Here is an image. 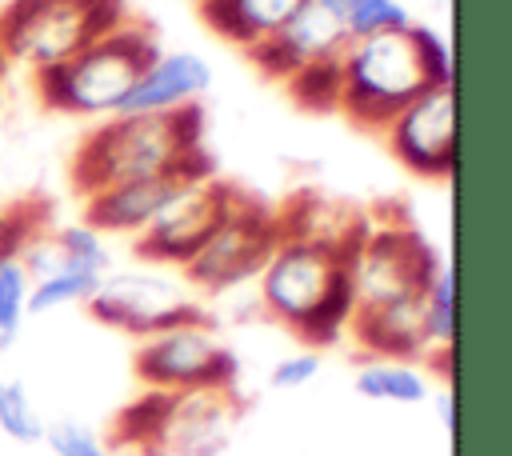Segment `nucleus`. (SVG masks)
<instances>
[{"label":"nucleus","instance_id":"1","mask_svg":"<svg viewBox=\"0 0 512 456\" xmlns=\"http://www.w3.org/2000/svg\"><path fill=\"white\" fill-rule=\"evenodd\" d=\"M68 172L80 196L160 172L216 176V160L204 148V108L188 104L176 112L108 116L80 140Z\"/></svg>","mask_w":512,"mask_h":456},{"label":"nucleus","instance_id":"2","mask_svg":"<svg viewBox=\"0 0 512 456\" xmlns=\"http://www.w3.org/2000/svg\"><path fill=\"white\" fill-rule=\"evenodd\" d=\"M160 52H164L160 36L148 24L124 20L108 36L80 48L72 60L56 64V68H44V72H32V84H36V96L48 112L100 120V116L120 112L124 96L132 92L140 72Z\"/></svg>","mask_w":512,"mask_h":456},{"label":"nucleus","instance_id":"3","mask_svg":"<svg viewBox=\"0 0 512 456\" xmlns=\"http://www.w3.org/2000/svg\"><path fill=\"white\" fill-rule=\"evenodd\" d=\"M340 72H344L340 116H348L360 132H376V136L408 100L432 88L412 24L352 40L340 56Z\"/></svg>","mask_w":512,"mask_h":456},{"label":"nucleus","instance_id":"4","mask_svg":"<svg viewBox=\"0 0 512 456\" xmlns=\"http://www.w3.org/2000/svg\"><path fill=\"white\" fill-rule=\"evenodd\" d=\"M124 20V0H12L0 12V56L44 72L72 60Z\"/></svg>","mask_w":512,"mask_h":456},{"label":"nucleus","instance_id":"5","mask_svg":"<svg viewBox=\"0 0 512 456\" xmlns=\"http://www.w3.org/2000/svg\"><path fill=\"white\" fill-rule=\"evenodd\" d=\"M364 236V232H360ZM360 236L348 240H308V236H284L272 256L264 260L256 284H260V308L280 320L284 328H300L320 300L352 276V256Z\"/></svg>","mask_w":512,"mask_h":456},{"label":"nucleus","instance_id":"6","mask_svg":"<svg viewBox=\"0 0 512 456\" xmlns=\"http://www.w3.org/2000/svg\"><path fill=\"white\" fill-rule=\"evenodd\" d=\"M284 240L280 212L260 204L252 192L232 208V216L200 244V252L180 268V280L192 292L220 296L260 276L272 248Z\"/></svg>","mask_w":512,"mask_h":456},{"label":"nucleus","instance_id":"7","mask_svg":"<svg viewBox=\"0 0 512 456\" xmlns=\"http://www.w3.org/2000/svg\"><path fill=\"white\" fill-rule=\"evenodd\" d=\"M132 372L156 392H196V388H236L240 356L216 336L212 320L180 324L144 336L132 356Z\"/></svg>","mask_w":512,"mask_h":456},{"label":"nucleus","instance_id":"8","mask_svg":"<svg viewBox=\"0 0 512 456\" xmlns=\"http://www.w3.org/2000/svg\"><path fill=\"white\" fill-rule=\"evenodd\" d=\"M248 192L220 180V176H208V180H192L184 184L152 220L144 232H136L132 240V252L136 260H148V264H160V268H184L200 244L232 216V208L244 200Z\"/></svg>","mask_w":512,"mask_h":456},{"label":"nucleus","instance_id":"9","mask_svg":"<svg viewBox=\"0 0 512 456\" xmlns=\"http://www.w3.org/2000/svg\"><path fill=\"white\" fill-rule=\"evenodd\" d=\"M84 308L96 324L128 332L136 340L180 328V324L208 320L204 304L188 292V284L172 280V276H160V272L156 276H148V272L104 276V284L92 292V300Z\"/></svg>","mask_w":512,"mask_h":456},{"label":"nucleus","instance_id":"10","mask_svg":"<svg viewBox=\"0 0 512 456\" xmlns=\"http://www.w3.org/2000/svg\"><path fill=\"white\" fill-rule=\"evenodd\" d=\"M440 264L444 260L436 256V248L408 224L364 228L356 256H352L356 308H376L388 300L424 296V288L432 284Z\"/></svg>","mask_w":512,"mask_h":456},{"label":"nucleus","instance_id":"11","mask_svg":"<svg viewBox=\"0 0 512 456\" xmlns=\"http://www.w3.org/2000/svg\"><path fill=\"white\" fill-rule=\"evenodd\" d=\"M244 416L236 388L164 392V408L152 440L140 456H220Z\"/></svg>","mask_w":512,"mask_h":456},{"label":"nucleus","instance_id":"12","mask_svg":"<svg viewBox=\"0 0 512 456\" xmlns=\"http://www.w3.org/2000/svg\"><path fill=\"white\" fill-rule=\"evenodd\" d=\"M380 136L408 172L448 180L456 168V84L424 88L388 120Z\"/></svg>","mask_w":512,"mask_h":456},{"label":"nucleus","instance_id":"13","mask_svg":"<svg viewBox=\"0 0 512 456\" xmlns=\"http://www.w3.org/2000/svg\"><path fill=\"white\" fill-rule=\"evenodd\" d=\"M348 44H352V36L344 32V24L332 12H324L316 0H308L280 32H272L268 40L244 48V56L256 64V72L264 80L284 84L288 76H296L308 64L340 60Z\"/></svg>","mask_w":512,"mask_h":456},{"label":"nucleus","instance_id":"14","mask_svg":"<svg viewBox=\"0 0 512 456\" xmlns=\"http://www.w3.org/2000/svg\"><path fill=\"white\" fill-rule=\"evenodd\" d=\"M192 180H208V176L160 172V176H148V180H132V184H116V188L92 192V196H84V224L96 228L100 236H136Z\"/></svg>","mask_w":512,"mask_h":456},{"label":"nucleus","instance_id":"15","mask_svg":"<svg viewBox=\"0 0 512 456\" xmlns=\"http://www.w3.org/2000/svg\"><path fill=\"white\" fill-rule=\"evenodd\" d=\"M212 88V64L200 52H160L132 92L124 96L116 116H136V112H176L188 104H200V96Z\"/></svg>","mask_w":512,"mask_h":456},{"label":"nucleus","instance_id":"16","mask_svg":"<svg viewBox=\"0 0 512 456\" xmlns=\"http://www.w3.org/2000/svg\"><path fill=\"white\" fill-rule=\"evenodd\" d=\"M356 348L368 360H424V296L356 308L348 324Z\"/></svg>","mask_w":512,"mask_h":456},{"label":"nucleus","instance_id":"17","mask_svg":"<svg viewBox=\"0 0 512 456\" xmlns=\"http://www.w3.org/2000/svg\"><path fill=\"white\" fill-rule=\"evenodd\" d=\"M308 0H196L204 24L236 48H252L280 32Z\"/></svg>","mask_w":512,"mask_h":456},{"label":"nucleus","instance_id":"18","mask_svg":"<svg viewBox=\"0 0 512 456\" xmlns=\"http://www.w3.org/2000/svg\"><path fill=\"white\" fill-rule=\"evenodd\" d=\"M452 344H456V268L452 260L436 268L424 288V360L452 380Z\"/></svg>","mask_w":512,"mask_h":456},{"label":"nucleus","instance_id":"19","mask_svg":"<svg viewBox=\"0 0 512 456\" xmlns=\"http://www.w3.org/2000/svg\"><path fill=\"white\" fill-rule=\"evenodd\" d=\"M352 388L364 400H388V404H424L432 396L424 368L412 360H364L352 376Z\"/></svg>","mask_w":512,"mask_h":456},{"label":"nucleus","instance_id":"20","mask_svg":"<svg viewBox=\"0 0 512 456\" xmlns=\"http://www.w3.org/2000/svg\"><path fill=\"white\" fill-rule=\"evenodd\" d=\"M104 276L108 272H96V268L64 260L52 276L32 280V288H28V316H44V312H56L64 304H88L92 292L104 284Z\"/></svg>","mask_w":512,"mask_h":456},{"label":"nucleus","instance_id":"21","mask_svg":"<svg viewBox=\"0 0 512 456\" xmlns=\"http://www.w3.org/2000/svg\"><path fill=\"white\" fill-rule=\"evenodd\" d=\"M284 92L296 108L304 112H340V92H344V72H340V60H320V64H308L300 68L296 76L284 80Z\"/></svg>","mask_w":512,"mask_h":456},{"label":"nucleus","instance_id":"22","mask_svg":"<svg viewBox=\"0 0 512 456\" xmlns=\"http://www.w3.org/2000/svg\"><path fill=\"white\" fill-rule=\"evenodd\" d=\"M0 432L12 436L16 444H40L44 440V420L20 380H0Z\"/></svg>","mask_w":512,"mask_h":456},{"label":"nucleus","instance_id":"23","mask_svg":"<svg viewBox=\"0 0 512 456\" xmlns=\"http://www.w3.org/2000/svg\"><path fill=\"white\" fill-rule=\"evenodd\" d=\"M28 272L20 268L16 256H4L0 260V348H8L20 328H24V316H28Z\"/></svg>","mask_w":512,"mask_h":456},{"label":"nucleus","instance_id":"24","mask_svg":"<svg viewBox=\"0 0 512 456\" xmlns=\"http://www.w3.org/2000/svg\"><path fill=\"white\" fill-rule=\"evenodd\" d=\"M404 24H412V12L400 0H352L348 16H344V28L352 40L388 32V28H404Z\"/></svg>","mask_w":512,"mask_h":456},{"label":"nucleus","instance_id":"25","mask_svg":"<svg viewBox=\"0 0 512 456\" xmlns=\"http://www.w3.org/2000/svg\"><path fill=\"white\" fill-rule=\"evenodd\" d=\"M56 240H60V252H64L68 264H84V268H96V272H108V268H112V248H108V240H104L96 228H88L84 220L56 228Z\"/></svg>","mask_w":512,"mask_h":456},{"label":"nucleus","instance_id":"26","mask_svg":"<svg viewBox=\"0 0 512 456\" xmlns=\"http://www.w3.org/2000/svg\"><path fill=\"white\" fill-rule=\"evenodd\" d=\"M48 228V216L40 212L36 200H20V204H0V260L16 256L24 248V240L32 232Z\"/></svg>","mask_w":512,"mask_h":456},{"label":"nucleus","instance_id":"27","mask_svg":"<svg viewBox=\"0 0 512 456\" xmlns=\"http://www.w3.org/2000/svg\"><path fill=\"white\" fill-rule=\"evenodd\" d=\"M20 268L28 272V280H44L52 276L60 264H64V252H60V240H56V228H40L24 240V248L16 252Z\"/></svg>","mask_w":512,"mask_h":456},{"label":"nucleus","instance_id":"28","mask_svg":"<svg viewBox=\"0 0 512 456\" xmlns=\"http://www.w3.org/2000/svg\"><path fill=\"white\" fill-rule=\"evenodd\" d=\"M316 376H320V352H316V348H300V352H288V356H280V360L272 364L268 384H272L276 392H296V388L312 384Z\"/></svg>","mask_w":512,"mask_h":456},{"label":"nucleus","instance_id":"29","mask_svg":"<svg viewBox=\"0 0 512 456\" xmlns=\"http://www.w3.org/2000/svg\"><path fill=\"white\" fill-rule=\"evenodd\" d=\"M44 444L52 448V456H96L104 444L96 440L92 428L76 424V420H56L44 424Z\"/></svg>","mask_w":512,"mask_h":456},{"label":"nucleus","instance_id":"30","mask_svg":"<svg viewBox=\"0 0 512 456\" xmlns=\"http://www.w3.org/2000/svg\"><path fill=\"white\" fill-rule=\"evenodd\" d=\"M412 28H416V44H420V56H424V68H428L432 84H456L448 40L436 28H428V24H412Z\"/></svg>","mask_w":512,"mask_h":456},{"label":"nucleus","instance_id":"31","mask_svg":"<svg viewBox=\"0 0 512 456\" xmlns=\"http://www.w3.org/2000/svg\"><path fill=\"white\" fill-rule=\"evenodd\" d=\"M432 404H436V416H440V428L452 436L456 432V400H452V388H444V392H436L432 396Z\"/></svg>","mask_w":512,"mask_h":456}]
</instances>
